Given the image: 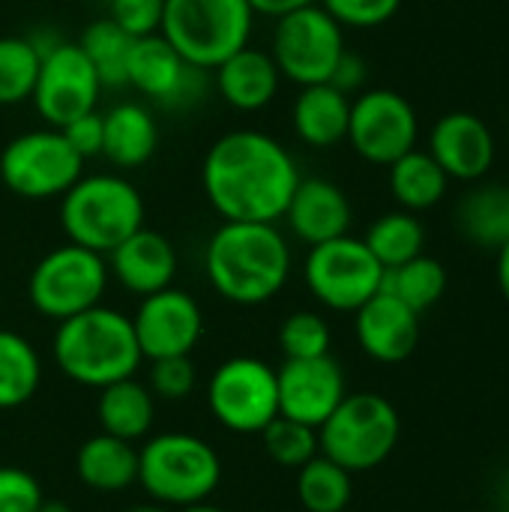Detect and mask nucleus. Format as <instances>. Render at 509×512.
Instances as JSON below:
<instances>
[{
  "label": "nucleus",
  "instance_id": "bb28decb",
  "mask_svg": "<svg viewBox=\"0 0 509 512\" xmlns=\"http://www.w3.org/2000/svg\"><path fill=\"white\" fill-rule=\"evenodd\" d=\"M456 228L480 249H501L509 240L507 186H477L456 207Z\"/></svg>",
  "mask_w": 509,
  "mask_h": 512
},
{
  "label": "nucleus",
  "instance_id": "1a4fd4ad",
  "mask_svg": "<svg viewBox=\"0 0 509 512\" xmlns=\"http://www.w3.org/2000/svg\"><path fill=\"white\" fill-rule=\"evenodd\" d=\"M345 54L342 24L321 6L309 3L276 18L270 57L282 78L309 87L330 81L339 57Z\"/></svg>",
  "mask_w": 509,
  "mask_h": 512
},
{
  "label": "nucleus",
  "instance_id": "f3484780",
  "mask_svg": "<svg viewBox=\"0 0 509 512\" xmlns=\"http://www.w3.org/2000/svg\"><path fill=\"white\" fill-rule=\"evenodd\" d=\"M279 414L318 429L348 396L342 366L324 354L309 360H285L276 372Z\"/></svg>",
  "mask_w": 509,
  "mask_h": 512
},
{
  "label": "nucleus",
  "instance_id": "79ce46f5",
  "mask_svg": "<svg viewBox=\"0 0 509 512\" xmlns=\"http://www.w3.org/2000/svg\"><path fill=\"white\" fill-rule=\"evenodd\" d=\"M363 81H366V63L345 48V54L339 57V63H336V69H333V75H330L327 84H333L336 90H342L345 96H351V93H357L363 87Z\"/></svg>",
  "mask_w": 509,
  "mask_h": 512
},
{
  "label": "nucleus",
  "instance_id": "9b49d317",
  "mask_svg": "<svg viewBox=\"0 0 509 512\" xmlns=\"http://www.w3.org/2000/svg\"><path fill=\"white\" fill-rule=\"evenodd\" d=\"M306 288L318 303L336 312H357L384 285V267L369 246L351 234L309 246L303 264Z\"/></svg>",
  "mask_w": 509,
  "mask_h": 512
},
{
  "label": "nucleus",
  "instance_id": "7c9ffc66",
  "mask_svg": "<svg viewBox=\"0 0 509 512\" xmlns=\"http://www.w3.org/2000/svg\"><path fill=\"white\" fill-rule=\"evenodd\" d=\"M381 291L399 297L405 306H411L417 315H423L426 309H432L444 291H447V270L438 258L429 255H417L399 267L384 270V285Z\"/></svg>",
  "mask_w": 509,
  "mask_h": 512
},
{
  "label": "nucleus",
  "instance_id": "2f4dec72",
  "mask_svg": "<svg viewBox=\"0 0 509 512\" xmlns=\"http://www.w3.org/2000/svg\"><path fill=\"white\" fill-rule=\"evenodd\" d=\"M354 474L318 453L297 471V498L306 512H345L354 495Z\"/></svg>",
  "mask_w": 509,
  "mask_h": 512
},
{
  "label": "nucleus",
  "instance_id": "e433bc0d",
  "mask_svg": "<svg viewBox=\"0 0 509 512\" xmlns=\"http://www.w3.org/2000/svg\"><path fill=\"white\" fill-rule=\"evenodd\" d=\"M150 393L168 402H180L195 390V363L192 357H162V360H150Z\"/></svg>",
  "mask_w": 509,
  "mask_h": 512
},
{
  "label": "nucleus",
  "instance_id": "7ed1b4c3",
  "mask_svg": "<svg viewBox=\"0 0 509 512\" xmlns=\"http://www.w3.org/2000/svg\"><path fill=\"white\" fill-rule=\"evenodd\" d=\"M54 360L69 381L102 390L114 381L135 378L144 357L132 318L99 303L87 312L57 321Z\"/></svg>",
  "mask_w": 509,
  "mask_h": 512
},
{
  "label": "nucleus",
  "instance_id": "c9c22d12",
  "mask_svg": "<svg viewBox=\"0 0 509 512\" xmlns=\"http://www.w3.org/2000/svg\"><path fill=\"white\" fill-rule=\"evenodd\" d=\"M279 348L285 360H309L330 354V327L315 312H294L279 327Z\"/></svg>",
  "mask_w": 509,
  "mask_h": 512
},
{
  "label": "nucleus",
  "instance_id": "f03ea898",
  "mask_svg": "<svg viewBox=\"0 0 509 512\" xmlns=\"http://www.w3.org/2000/svg\"><path fill=\"white\" fill-rule=\"evenodd\" d=\"M207 282L237 306L273 300L291 276V249L276 222H225L204 252Z\"/></svg>",
  "mask_w": 509,
  "mask_h": 512
},
{
  "label": "nucleus",
  "instance_id": "6ab92c4d",
  "mask_svg": "<svg viewBox=\"0 0 509 512\" xmlns=\"http://www.w3.org/2000/svg\"><path fill=\"white\" fill-rule=\"evenodd\" d=\"M354 315H357L354 321L357 342L366 357L393 366L414 354L420 342V315L411 306H405L399 297L378 291Z\"/></svg>",
  "mask_w": 509,
  "mask_h": 512
},
{
  "label": "nucleus",
  "instance_id": "ea45409f",
  "mask_svg": "<svg viewBox=\"0 0 509 512\" xmlns=\"http://www.w3.org/2000/svg\"><path fill=\"white\" fill-rule=\"evenodd\" d=\"M42 504V489L33 474L15 465L0 468V512H36Z\"/></svg>",
  "mask_w": 509,
  "mask_h": 512
},
{
  "label": "nucleus",
  "instance_id": "72a5a7b5",
  "mask_svg": "<svg viewBox=\"0 0 509 512\" xmlns=\"http://www.w3.org/2000/svg\"><path fill=\"white\" fill-rule=\"evenodd\" d=\"M42 54L30 36H0V105H21L33 96Z\"/></svg>",
  "mask_w": 509,
  "mask_h": 512
},
{
  "label": "nucleus",
  "instance_id": "4c0bfd02",
  "mask_svg": "<svg viewBox=\"0 0 509 512\" xmlns=\"http://www.w3.org/2000/svg\"><path fill=\"white\" fill-rule=\"evenodd\" d=\"M342 27H357V30H372L387 24L402 0H318Z\"/></svg>",
  "mask_w": 509,
  "mask_h": 512
},
{
  "label": "nucleus",
  "instance_id": "09e8293b",
  "mask_svg": "<svg viewBox=\"0 0 509 512\" xmlns=\"http://www.w3.org/2000/svg\"><path fill=\"white\" fill-rule=\"evenodd\" d=\"M504 512H509V483L507 489H504Z\"/></svg>",
  "mask_w": 509,
  "mask_h": 512
},
{
  "label": "nucleus",
  "instance_id": "c85d7f7f",
  "mask_svg": "<svg viewBox=\"0 0 509 512\" xmlns=\"http://www.w3.org/2000/svg\"><path fill=\"white\" fill-rule=\"evenodd\" d=\"M39 381L42 363L36 348L24 336L0 330V411H12L30 402Z\"/></svg>",
  "mask_w": 509,
  "mask_h": 512
},
{
  "label": "nucleus",
  "instance_id": "f257e3e1",
  "mask_svg": "<svg viewBox=\"0 0 509 512\" xmlns=\"http://www.w3.org/2000/svg\"><path fill=\"white\" fill-rule=\"evenodd\" d=\"M297 183L294 156L258 129L222 135L201 165L204 195L225 222H279Z\"/></svg>",
  "mask_w": 509,
  "mask_h": 512
},
{
  "label": "nucleus",
  "instance_id": "4be33fe9",
  "mask_svg": "<svg viewBox=\"0 0 509 512\" xmlns=\"http://www.w3.org/2000/svg\"><path fill=\"white\" fill-rule=\"evenodd\" d=\"M216 87L222 99L237 111H261L273 102L279 90V69L270 51L243 45L231 57H225L216 69Z\"/></svg>",
  "mask_w": 509,
  "mask_h": 512
},
{
  "label": "nucleus",
  "instance_id": "412c9836",
  "mask_svg": "<svg viewBox=\"0 0 509 512\" xmlns=\"http://www.w3.org/2000/svg\"><path fill=\"white\" fill-rule=\"evenodd\" d=\"M108 273L132 294L147 297L171 288L177 276V252L171 240L153 228H138L117 249L108 252Z\"/></svg>",
  "mask_w": 509,
  "mask_h": 512
},
{
  "label": "nucleus",
  "instance_id": "0eeeda50",
  "mask_svg": "<svg viewBox=\"0 0 509 512\" xmlns=\"http://www.w3.org/2000/svg\"><path fill=\"white\" fill-rule=\"evenodd\" d=\"M255 12L249 0H165L162 36L198 69L213 72L249 45Z\"/></svg>",
  "mask_w": 509,
  "mask_h": 512
},
{
  "label": "nucleus",
  "instance_id": "473e14b6",
  "mask_svg": "<svg viewBox=\"0 0 509 512\" xmlns=\"http://www.w3.org/2000/svg\"><path fill=\"white\" fill-rule=\"evenodd\" d=\"M132 36L123 33L111 18L93 21L81 39L78 48L84 51L87 63L93 66L96 78L102 87H123L126 84V69H129V54H132Z\"/></svg>",
  "mask_w": 509,
  "mask_h": 512
},
{
  "label": "nucleus",
  "instance_id": "aec40b11",
  "mask_svg": "<svg viewBox=\"0 0 509 512\" xmlns=\"http://www.w3.org/2000/svg\"><path fill=\"white\" fill-rule=\"evenodd\" d=\"M282 219L291 225L297 240H303L306 246H318V243L345 237L351 228L354 210L342 186L324 177H309V180L300 177Z\"/></svg>",
  "mask_w": 509,
  "mask_h": 512
},
{
  "label": "nucleus",
  "instance_id": "39448f33",
  "mask_svg": "<svg viewBox=\"0 0 509 512\" xmlns=\"http://www.w3.org/2000/svg\"><path fill=\"white\" fill-rule=\"evenodd\" d=\"M402 435L399 411L378 393H351L318 426V450L348 474L384 465Z\"/></svg>",
  "mask_w": 509,
  "mask_h": 512
},
{
  "label": "nucleus",
  "instance_id": "a18cd8bd",
  "mask_svg": "<svg viewBox=\"0 0 509 512\" xmlns=\"http://www.w3.org/2000/svg\"><path fill=\"white\" fill-rule=\"evenodd\" d=\"M36 512H72V510H69V504H63V501H45V498H42V504H39V510Z\"/></svg>",
  "mask_w": 509,
  "mask_h": 512
},
{
  "label": "nucleus",
  "instance_id": "58836bf2",
  "mask_svg": "<svg viewBox=\"0 0 509 512\" xmlns=\"http://www.w3.org/2000/svg\"><path fill=\"white\" fill-rule=\"evenodd\" d=\"M111 21L132 39L153 36L162 30L165 0H108Z\"/></svg>",
  "mask_w": 509,
  "mask_h": 512
},
{
  "label": "nucleus",
  "instance_id": "c03bdc74",
  "mask_svg": "<svg viewBox=\"0 0 509 512\" xmlns=\"http://www.w3.org/2000/svg\"><path fill=\"white\" fill-rule=\"evenodd\" d=\"M498 288L509 303V240L498 249Z\"/></svg>",
  "mask_w": 509,
  "mask_h": 512
},
{
  "label": "nucleus",
  "instance_id": "2eb2a0df",
  "mask_svg": "<svg viewBox=\"0 0 509 512\" xmlns=\"http://www.w3.org/2000/svg\"><path fill=\"white\" fill-rule=\"evenodd\" d=\"M126 84L165 108H183L204 96L207 69L192 66L162 33L132 42Z\"/></svg>",
  "mask_w": 509,
  "mask_h": 512
},
{
  "label": "nucleus",
  "instance_id": "20e7f679",
  "mask_svg": "<svg viewBox=\"0 0 509 512\" xmlns=\"http://www.w3.org/2000/svg\"><path fill=\"white\" fill-rule=\"evenodd\" d=\"M60 225L69 243L108 255L144 225L141 192L120 174H81L60 198Z\"/></svg>",
  "mask_w": 509,
  "mask_h": 512
},
{
  "label": "nucleus",
  "instance_id": "9d476101",
  "mask_svg": "<svg viewBox=\"0 0 509 512\" xmlns=\"http://www.w3.org/2000/svg\"><path fill=\"white\" fill-rule=\"evenodd\" d=\"M84 174V159L69 147L60 129H33L12 138L0 153L3 186L27 201L63 198Z\"/></svg>",
  "mask_w": 509,
  "mask_h": 512
},
{
  "label": "nucleus",
  "instance_id": "cd10ccee",
  "mask_svg": "<svg viewBox=\"0 0 509 512\" xmlns=\"http://www.w3.org/2000/svg\"><path fill=\"white\" fill-rule=\"evenodd\" d=\"M387 168H390V192L399 201V207L408 213H423L447 195L450 177L432 159V153L414 147Z\"/></svg>",
  "mask_w": 509,
  "mask_h": 512
},
{
  "label": "nucleus",
  "instance_id": "c756f323",
  "mask_svg": "<svg viewBox=\"0 0 509 512\" xmlns=\"http://www.w3.org/2000/svg\"><path fill=\"white\" fill-rule=\"evenodd\" d=\"M363 243H366L369 252L378 258V264H381L384 270H390V267H399V264H405V261L423 255L426 228H423V222H420L414 213H408V210H393V213L378 216V219L369 225Z\"/></svg>",
  "mask_w": 509,
  "mask_h": 512
},
{
  "label": "nucleus",
  "instance_id": "8fccbe9b",
  "mask_svg": "<svg viewBox=\"0 0 509 512\" xmlns=\"http://www.w3.org/2000/svg\"><path fill=\"white\" fill-rule=\"evenodd\" d=\"M96 3H99V0H96ZM102 3H108V0H102Z\"/></svg>",
  "mask_w": 509,
  "mask_h": 512
},
{
  "label": "nucleus",
  "instance_id": "a211bd4d",
  "mask_svg": "<svg viewBox=\"0 0 509 512\" xmlns=\"http://www.w3.org/2000/svg\"><path fill=\"white\" fill-rule=\"evenodd\" d=\"M429 153L450 180H483L495 165V138L471 111L444 114L429 135Z\"/></svg>",
  "mask_w": 509,
  "mask_h": 512
},
{
  "label": "nucleus",
  "instance_id": "6e6552de",
  "mask_svg": "<svg viewBox=\"0 0 509 512\" xmlns=\"http://www.w3.org/2000/svg\"><path fill=\"white\" fill-rule=\"evenodd\" d=\"M108 261L99 252L66 243L51 249L30 273L27 294L39 315L66 321L78 312L99 306L108 288Z\"/></svg>",
  "mask_w": 509,
  "mask_h": 512
},
{
  "label": "nucleus",
  "instance_id": "3c124183",
  "mask_svg": "<svg viewBox=\"0 0 509 512\" xmlns=\"http://www.w3.org/2000/svg\"><path fill=\"white\" fill-rule=\"evenodd\" d=\"M507 195H509V186H507Z\"/></svg>",
  "mask_w": 509,
  "mask_h": 512
},
{
  "label": "nucleus",
  "instance_id": "de8ad7c7",
  "mask_svg": "<svg viewBox=\"0 0 509 512\" xmlns=\"http://www.w3.org/2000/svg\"><path fill=\"white\" fill-rule=\"evenodd\" d=\"M126 512H168L162 504H141V507H132V510Z\"/></svg>",
  "mask_w": 509,
  "mask_h": 512
},
{
  "label": "nucleus",
  "instance_id": "a878e982",
  "mask_svg": "<svg viewBox=\"0 0 509 512\" xmlns=\"http://www.w3.org/2000/svg\"><path fill=\"white\" fill-rule=\"evenodd\" d=\"M153 414V393L135 378H123L99 390L96 417L105 435H114L129 444L141 441L153 429Z\"/></svg>",
  "mask_w": 509,
  "mask_h": 512
},
{
  "label": "nucleus",
  "instance_id": "4468645a",
  "mask_svg": "<svg viewBox=\"0 0 509 512\" xmlns=\"http://www.w3.org/2000/svg\"><path fill=\"white\" fill-rule=\"evenodd\" d=\"M99 78L93 72V66L87 63L84 51L78 48V42H66L60 39L57 45H51L42 54L39 63V75H36V87H33V105L39 111V117L60 129L69 120L96 111L99 102Z\"/></svg>",
  "mask_w": 509,
  "mask_h": 512
},
{
  "label": "nucleus",
  "instance_id": "a19ab883",
  "mask_svg": "<svg viewBox=\"0 0 509 512\" xmlns=\"http://www.w3.org/2000/svg\"><path fill=\"white\" fill-rule=\"evenodd\" d=\"M63 138L69 141V147L87 162L93 156H102V141H105V120L99 111H87L75 120H69L66 126H60Z\"/></svg>",
  "mask_w": 509,
  "mask_h": 512
},
{
  "label": "nucleus",
  "instance_id": "dca6fc26",
  "mask_svg": "<svg viewBox=\"0 0 509 512\" xmlns=\"http://www.w3.org/2000/svg\"><path fill=\"white\" fill-rule=\"evenodd\" d=\"M141 357H186L195 351L204 333L201 306L180 288H162L141 297V306L132 318Z\"/></svg>",
  "mask_w": 509,
  "mask_h": 512
},
{
  "label": "nucleus",
  "instance_id": "ddd939ff",
  "mask_svg": "<svg viewBox=\"0 0 509 512\" xmlns=\"http://www.w3.org/2000/svg\"><path fill=\"white\" fill-rule=\"evenodd\" d=\"M420 123L414 105L396 90H366L351 102L348 138L357 156L372 165H393L417 147Z\"/></svg>",
  "mask_w": 509,
  "mask_h": 512
},
{
  "label": "nucleus",
  "instance_id": "f8f14e48",
  "mask_svg": "<svg viewBox=\"0 0 509 512\" xmlns=\"http://www.w3.org/2000/svg\"><path fill=\"white\" fill-rule=\"evenodd\" d=\"M210 414L237 435H261L279 417L276 372L258 357L225 360L207 384Z\"/></svg>",
  "mask_w": 509,
  "mask_h": 512
},
{
  "label": "nucleus",
  "instance_id": "37998d69",
  "mask_svg": "<svg viewBox=\"0 0 509 512\" xmlns=\"http://www.w3.org/2000/svg\"><path fill=\"white\" fill-rule=\"evenodd\" d=\"M309 3H318V0H249L255 15H270V18H282V15L303 9Z\"/></svg>",
  "mask_w": 509,
  "mask_h": 512
},
{
  "label": "nucleus",
  "instance_id": "f704fd0d",
  "mask_svg": "<svg viewBox=\"0 0 509 512\" xmlns=\"http://www.w3.org/2000/svg\"><path fill=\"white\" fill-rule=\"evenodd\" d=\"M261 441H264L267 456L279 468H297L300 471L309 459H315L321 453L318 450V429L297 423V420H288L282 414L264 426Z\"/></svg>",
  "mask_w": 509,
  "mask_h": 512
},
{
  "label": "nucleus",
  "instance_id": "49530a36",
  "mask_svg": "<svg viewBox=\"0 0 509 512\" xmlns=\"http://www.w3.org/2000/svg\"><path fill=\"white\" fill-rule=\"evenodd\" d=\"M180 512H228L222 510V507H213V504H207V501H201V504H192V507H183Z\"/></svg>",
  "mask_w": 509,
  "mask_h": 512
},
{
  "label": "nucleus",
  "instance_id": "5701e85b",
  "mask_svg": "<svg viewBox=\"0 0 509 512\" xmlns=\"http://www.w3.org/2000/svg\"><path fill=\"white\" fill-rule=\"evenodd\" d=\"M348 120H351V99L336 90L333 84H309L300 87V96L291 108L294 132L303 144L327 150L348 138Z\"/></svg>",
  "mask_w": 509,
  "mask_h": 512
},
{
  "label": "nucleus",
  "instance_id": "393cba45",
  "mask_svg": "<svg viewBox=\"0 0 509 512\" xmlns=\"http://www.w3.org/2000/svg\"><path fill=\"white\" fill-rule=\"evenodd\" d=\"M75 471L93 492H123L126 486L138 483V450L129 441L99 432L81 444Z\"/></svg>",
  "mask_w": 509,
  "mask_h": 512
},
{
  "label": "nucleus",
  "instance_id": "b1692460",
  "mask_svg": "<svg viewBox=\"0 0 509 512\" xmlns=\"http://www.w3.org/2000/svg\"><path fill=\"white\" fill-rule=\"evenodd\" d=\"M105 120V141H102V156L117 165V168H138L144 165L159 144V129L153 114L141 102H120Z\"/></svg>",
  "mask_w": 509,
  "mask_h": 512
},
{
  "label": "nucleus",
  "instance_id": "423d86ee",
  "mask_svg": "<svg viewBox=\"0 0 509 512\" xmlns=\"http://www.w3.org/2000/svg\"><path fill=\"white\" fill-rule=\"evenodd\" d=\"M222 480L219 453L186 432L150 438L138 450V483L165 507H192L207 501Z\"/></svg>",
  "mask_w": 509,
  "mask_h": 512
}]
</instances>
